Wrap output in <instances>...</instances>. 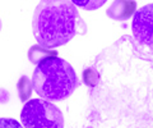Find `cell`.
<instances>
[{
  "label": "cell",
  "instance_id": "6da1fadb",
  "mask_svg": "<svg viewBox=\"0 0 153 128\" xmlns=\"http://www.w3.org/2000/svg\"><path fill=\"white\" fill-rule=\"evenodd\" d=\"M88 121L102 128H153V56L124 35L83 70Z\"/></svg>",
  "mask_w": 153,
  "mask_h": 128
},
{
  "label": "cell",
  "instance_id": "7a4b0ae2",
  "mask_svg": "<svg viewBox=\"0 0 153 128\" xmlns=\"http://www.w3.org/2000/svg\"><path fill=\"white\" fill-rule=\"evenodd\" d=\"M87 25L71 0H41L32 18V31L38 45L54 49L75 35L87 34Z\"/></svg>",
  "mask_w": 153,
  "mask_h": 128
},
{
  "label": "cell",
  "instance_id": "3957f363",
  "mask_svg": "<svg viewBox=\"0 0 153 128\" xmlns=\"http://www.w3.org/2000/svg\"><path fill=\"white\" fill-rule=\"evenodd\" d=\"M32 83L38 96L49 101L65 100L80 86L73 67L57 56L37 64L33 70Z\"/></svg>",
  "mask_w": 153,
  "mask_h": 128
},
{
  "label": "cell",
  "instance_id": "277c9868",
  "mask_svg": "<svg viewBox=\"0 0 153 128\" xmlns=\"http://www.w3.org/2000/svg\"><path fill=\"white\" fill-rule=\"evenodd\" d=\"M21 121L26 128H64L61 110L45 99L26 101L21 112Z\"/></svg>",
  "mask_w": 153,
  "mask_h": 128
},
{
  "label": "cell",
  "instance_id": "5b68a950",
  "mask_svg": "<svg viewBox=\"0 0 153 128\" xmlns=\"http://www.w3.org/2000/svg\"><path fill=\"white\" fill-rule=\"evenodd\" d=\"M131 34L137 46L144 54L153 56V4L142 7L134 13Z\"/></svg>",
  "mask_w": 153,
  "mask_h": 128
},
{
  "label": "cell",
  "instance_id": "8992f818",
  "mask_svg": "<svg viewBox=\"0 0 153 128\" xmlns=\"http://www.w3.org/2000/svg\"><path fill=\"white\" fill-rule=\"evenodd\" d=\"M137 12L135 0H114L107 8L106 14L114 21H126Z\"/></svg>",
  "mask_w": 153,
  "mask_h": 128
},
{
  "label": "cell",
  "instance_id": "52a82bcc",
  "mask_svg": "<svg viewBox=\"0 0 153 128\" xmlns=\"http://www.w3.org/2000/svg\"><path fill=\"white\" fill-rule=\"evenodd\" d=\"M54 56H57V51L50 50L41 45H33L28 50V59H30L32 64H40L41 61L54 58Z\"/></svg>",
  "mask_w": 153,
  "mask_h": 128
},
{
  "label": "cell",
  "instance_id": "ba28073f",
  "mask_svg": "<svg viewBox=\"0 0 153 128\" xmlns=\"http://www.w3.org/2000/svg\"><path fill=\"white\" fill-rule=\"evenodd\" d=\"M32 88H33L32 79H30L27 76H22L17 83V90H18L19 97H21L22 101H27L31 97Z\"/></svg>",
  "mask_w": 153,
  "mask_h": 128
},
{
  "label": "cell",
  "instance_id": "9c48e42d",
  "mask_svg": "<svg viewBox=\"0 0 153 128\" xmlns=\"http://www.w3.org/2000/svg\"><path fill=\"white\" fill-rule=\"evenodd\" d=\"M71 1L84 10H96V9L101 8L107 0H71Z\"/></svg>",
  "mask_w": 153,
  "mask_h": 128
},
{
  "label": "cell",
  "instance_id": "30bf717a",
  "mask_svg": "<svg viewBox=\"0 0 153 128\" xmlns=\"http://www.w3.org/2000/svg\"><path fill=\"white\" fill-rule=\"evenodd\" d=\"M0 128H23L21 123L12 118H0Z\"/></svg>",
  "mask_w": 153,
  "mask_h": 128
},
{
  "label": "cell",
  "instance_id": "8fae6325",
  "mask_svg": "<svg viewBox=\"0 0 153 128\" xmlns=\"http://www.w3.org/2000/svg\"><path fill=\"white\" fill-rule=\"evenodd\" d=\"M9 99H10L9 92L4 88H0V104H7L9 101Z\"/></svg>",
  "mask_w": 153,
  "mask_h": 128
},
{
  "label": "cell",
  "instance_id": "7c38bea8",
  "mask_svg": "<svg viewBox=\"0 0 153 128\" xmlns=\"http://www.w3.org/2000/svg\"><path fill=\"white\" fill-rule=\"evenodd\" d=\"M87 128H102V127H96V126H92V124H89V126H87Z\"/></svg>",
  "mask_w": 153,
  "mask_h": 128
},
{
  "label": "cell",
  "instance_id": "4fadbf2b",
  "mask_svg": "<svg viewBox=\"0 0 153 128\" xmlns=\"http://www.w3.org/2000/svg\"><path fill=\"white\" fill-rule=\"evenodd\" d=\"M1 27H3V23H1V19H0V31H1Z\"/></svg>",
  "mask_w": 153,
  "mask_h": 128
}]
</instances>
